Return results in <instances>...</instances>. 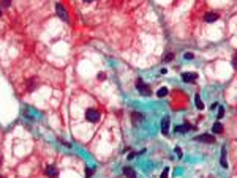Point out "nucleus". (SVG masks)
<instances>
[{"instance_id":"1","label":"nucleus","mask_w":237,"mask_h":178,"mask_svg":"<svg viewBox=\"0 0 237 178\" xmlns=\"http://www.w3.org/2000/svg\"><path fill=\"white\" fill-rule=\"evenodd\" d=\"M86 118H87V121L97 123V121L100 120V110H97V109H87L86 110Z\"/></svg>"},{"instance_id":"2","label":"nucleus","mask_w":237,"mask_h":178,"mask_svg":"<svg viewBox=\"0 0 237 178\" xmlns=\"http://www.w3.org/2000/svg\"><path fill=\"white\" fill-rule=\"evenodd\" d=\"M136 88H138L139 90V93H141V95H144V96H149L150 95V88H149V85H147V84H144V80L139 77L138 80H136Z\"/></svg>"},{"instance_id":"3","label":"nucleus","mask_w":237,"mask_h":178,"mask_svg":"<svg viewBox=\"0 0 237 178\" xmlns=\"http://www.w3.org/2000/svg\"><path fill=\"white\" fill-rule=\"evenodd\" d=\"M56 11H57V14H59V17H62L63 21H67L68 19V14H67V10L63 8V5L62 3H57L56 5Z\"/></svg>"},{"instance_id":"4","label":"nucleus","mask_w":237,"mask_h":178,"mask_svg":"<svg viewBox=\"0 0 237 178\" xmlns=\"http://www.w3.org/2000/svg\"><path fill=\"white\" fill-rule=\"evenodd\" d=\"M196 140H198V142L212 144V142H215V137H213V136H210V134H202V136H198V137H196Z\"/></svg>"},{"instance_id":"5","label":"nucleus","mask_w":237,"mask_h":178,"mask_svg":"<svg viewBox=\"0 0 237 178\" xmlns=\"http://www.w3.org/2000/svg\"><path fill=\"white\" fill-rule=\"evenodd\" d=\"M198 77L196 73H184L182 74V79H184V82H195Z\"/></svg>"},{"instance_id":"6","label":"nucleus","mask_w":237,"mask_h":178,"mask_svg":"<svg viewBox=\"0 0 237 178\" xmlns=\"http://www.w3.org/2000/svg\"><path fill=\"white\" fill-rule=\"evenodd\" d=\"M46 175L48 176H57L59 175V170L56 169V166H48V169H46Z\"/></svg>"},{"instance_id":"7","label":"nucleus","mask_w":237,"mask_h":178,"mask_svg":"<svg viewBox=\"0 0 237 178\" xmlns=\"http://www.w3.org/2000/svg\"><path fill=\"white\" fill-rule=\"evenodd\" d=\"M168 131H169V118L166 117V118H163V121H161V133L168 134Z\"/></svg>"},{"instance_id":"8","label":"nucleus","mask_w":237,"mask_h":178,"mask_svg":"<svg viewBox=\"0 0 237 178\" xmlns=\"http://www.w3.org/2000/svg\"><path fill=\"white\" fill-rule=\"evenodd\" d=\"M131 120H133V125L136 126L139 121H142V114H139V112H133V114H131Z\"/></svg>"},{"instance_id":"9","label":"nucleus","mask_w":237,"mask_h":178,"mask_svg":"<svg viewBox=\"0 0 237 178\" xmlns=\"http://www.w3.org/2000/svg\"><path fill=\"white\" fill-rule=\"evenodd\" d=\"M217 19H218V14H215V13H207L206 14V22H209V24L215 22Z\"/></svg>"},{"instance_id":"10","label":"nucleus","mask_w":237,"mask_h":178,"mask_svg":"<svg viewBox=\"0 0 237 178\" xmlns=\"http://www.w3.org/2000/svg\"><path fill=\"white\" fill-rule=\"evenodd\" d=\"M123 173H125V175H128L130 178H136V175H134V172H133V169H131V167H125V169H123Z\"/></svg>"},{"instance_id":"11","label":"nucleus","mask_w":237,"mask_h":178,"mask_svg":"<svg viewBox=\"0 0 237 178\" xmlns=\"http://www.w3.org/2000/svg\"><path fill=\"white\" fill-rule=\"evenodd\" d=\"M166 95H168V88H166V87H161V88L157 91V96H158V98H163V96H166Z\"/></svg>"},{"instance_id":"12","label":"nucleus","mask_w":237,"mask_h":178,"mask_svg":"<svg viewBox=\"0 0 237 178\" xmlns=\"http://www.w3.org/2000/svg\"><path fill=\"white\" fill-rule=\"evenodd\" d=\"M188 129H191V126H188V125H182V126H177L176 128L177 133H187Z\"/></svg>"},{"instance_id":"13","label":"nucleus","mask_w":237,"mask_h":178,"mask_svg":"<svg viewBox=\"0 0 237 178\" xmlns=\"http://www.w3.org/2000/svg\"><path fill=\"white\" fill-rule=\"evenodd\" d=\"M195 101H196V107H198V109H204V102L201 101L199 95H196V96H195Z\"/></svg>"},{"instance_id":"14","label":"nucleus","mask_w":237,"mask_h":178,"mask_svg":"<svg viewBox=\"0 0 237 178\" xmlns=\"http://www.w3.org/2000/svg\"><path fill=\"white\" fill-rule=\"evenodd\" d=\"M212 129H213V133H217V134H220V133H221V131H223V126H221L220 123H213Z\"/></svg>"},{"instance_id":"15","label":"nucleus","mask_w":237,"mask_h":178,"mask_svg":"<svg viewBox=\"0 0 237 178\" xmlns=\"http://www.w3.org/2000/svg\"><path fill=\"white\" fill-rule=\"evenodd\" d=\"M11 5V0H0V6H5V8H8Z\"/></svg>"},{"instance_id":"16","label":"nucleus","mask_w":237,"mask_h":178,"mask_svg":"<svg viewBox=\"0 0 237 178\" xmlns=\"http://www.w3.org/2000/svg\"><path fill=\"white\" fill-rule=\"evenodd\" d=\"M168 173H169V169L166 167L165 170H163V173H161V178H168Z\"/></svg>"},{"instance_id":"17","label":"nucleus","mask_w":237,"mask_h":178,"mask_svg":"<svg viewBox=\"0 0 237 178\" xmlns=\"http://www.w3.org/2000/svg\"><path fill=\"white\" fill-rule=\"evenodd\" d=\"M224 115V109L223 107H220V110H218V118H221Z\"/></svg>"},{"instance_id":"18","label":"nucleus","mask_w":237,"mask_h":178,"mask_svg":"<svg viewBox=\"0 0 237 178\" xmlns=\"http://www.w3.org/2000/svg\"><path fill=\"white\" fill-rule=\"evenodd\" d=\"M172 57H174V55H172V54H168L166 57H165V62H169V60H172Z\"/></svg>"},{"instance_id":"19","label":"nucleus","mask_w":237,"mask_h":178,"mask_svg":"<svg viewBox=\"0 0 237 178\" xmlns=\"http://www.w3.org/2000/svg\"><path fill=\"white\" fill-rule=\"evenodd\" d=\"M232 65H234V68L237 69V55H235V57L232 59Z\"/></svg>"},{"instance_id":"20","label":"nucleus","mask_w":237,"mask_h":178,"mask_svg":"<svg viewBox=\"0 0 237 178\" xmlns=\"http://www.w3.org/2000/svg\"><path fill=\"white\" fill-rule=\"evenodd\" d=\"M92 173H93V170H89V169H87V172H86L87 178H90V176H92Z\"/></svg>"},{"instance_id":"21","label":"nucleus","mask_w":237,"mask_h":178,"mask_svg":"<svg viewBox=\"0 0 237 178\" xmlns=\"http://www.w3.org/2000/svg\"><path fill=\"white\" fill-rule=\"evenodd\" d=\"M104 76H106V74H104V73H100V74H98V79H100V80H101V79H104Z\"/></svg>"},{"instance_id":"22","label":"nucleus","mask_w":237,"mask_h":178,"mask_svg":"<svg viewBox=\"0 0 237 178\" xmlns=\"http://www.w3.org/2000/svg\"><path fill=\"white\" fill-rule=\"evenodd\" d=\"M176 153H177V155H179V156H182V150H180V148H179V147H177V148H176Z\"/></svg>"},{"instance_id":"23","label":"nucleus","mask_w":237,"mask_h":178,"mask_svg":"<svg viewBox=\"0 0 237 178\" xmlns=\"http://www.w3.org/2000/svg\"><path fill=\"white\" fill-rule=\"evenodd\" d=\"M185 59H193V54H185Z\"/></svg>"},{"instance_id":"24","label":"nucleus","mask_w":237,"mask_h":178,"mask_svg":"<svg viewBox=\"0 0 237 178\" xmlns=\"http://www.w3.org/2000/svg\"><path fill=\"white\" fill-rule=\"evenodd\" d=\"M84 3H90V2H93V0H82Z\"/></svg>"},{"instance_id":"25","label":"nucleus","mask_w":237,"mask_h":178,"mask_svg":"<svg viewBox=\"0 0 237 178\" xmlns=\"http://www.w3.org/2000/svg\"><path fill=\"white\" fill-rule=\"evenodd\" d=\"M0 16H2V6H0Z\"/></svg>"}]
</instances>
